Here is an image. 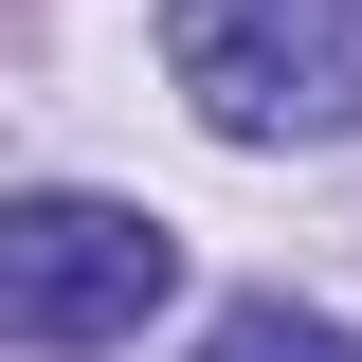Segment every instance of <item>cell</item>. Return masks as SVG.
<instances>
[{
	"label": "cell",
	"mask_w": 362,
	"mask_h": 362,
	"mask_svg": "<svg viewBox=\"0 0 362 362\" xmlns=\"http://www.w3.org/2000/svg\"><path fill=\"white\" fill-rule=\"evenodd\" d=\"M163 290H181V235L145 218V199L37 181V199L0 218V308H18V344H127Z\"/></svg>",
	"instance_id": "cell-2"
},
{
	"label": "cell",
	"mask_w": 362,
	"mask_h": 362,
	"mask_svg": "<svg viewBox=\"0 0 362 362\" xmlns=\"http://www.w3.org/2000/svg\"><path fill=\"white\" fill-rule=\"evenodd\" d=\"M163 90L218 145H344L362 0H163Z\"/></svg>",
	"instance_id": "cell-1"
},
{
	"label": "cell",
	"mask_w": 362,
	"mask_h": 362,
	"mask_svg": "<svg viewBox=\"0 0 362 362\" xmlns=\"http://www.w3.org/2000/svg\"><path fill=\"white\" fill-rule=\"evenodd\" d=\"M199 362H362V326H326V308H290V290H254V308L199 326Z\"/></svg>",
	"instance_id": "cell-3"
}]
</instances>
